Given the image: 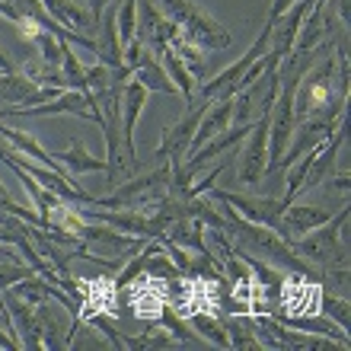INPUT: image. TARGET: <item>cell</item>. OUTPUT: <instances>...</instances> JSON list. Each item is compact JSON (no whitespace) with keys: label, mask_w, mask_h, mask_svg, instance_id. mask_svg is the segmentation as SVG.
I'll use <instances>...</instances> for the list:
<instances>
[{"label":"cell","mask_w":351,"mask_h":351,"mask_svg":"<svg viewBox=\"0 0 351 351\" xmlns=\"http://www.w3.org/2000/svg\"><path fill=\"white\" fill-rule=\"evenodd\" d=\"M0 294H3V304H7V310H10V319H13V329H16L23 348H29V351L45 348V342H42V326H38V319H36V306H29L26 300H19L10 287L0 291Z\"/></svg>","instance_id":"14"},{"label":"cell","mask_w":351,"mask_h":351,"mask_svg":"<svg viewBox=\"0 0 351 351\" xmlns=\"http://www.w3.org/2000/svg\"><path fill=\"white\" fill-rule=\"evenodd\" d=\"M223 332H227V339H230V348H240V351H256V348H262L259 323H256L252 316L233 313L230 319H223Z\"/></svg>","instance_id":"21"},{"label":"cell","mask_w":351,"mask_h":351,"mask_svg":"<svg viewBox=\"0 0 351 351\" xmlns=\"http://www.w3.org/2000/svg\"><path fill=\"white\" fill-rule=\"evenodd\" d=\"M169 179H173V163H160L150 173H141L128 182L115 185L109 195L96 198V208H131V211H144V208H157L169 195Z\"/></svg>","instance_id":"3"},{"label":"cell","mask_w":351,"mask_h":351,"mask_svg":"<svg viewBox=\"0 0 351 351\" xmlns=\"http://www.w3.org/2000/svg\"><path fill=\"white\" fill-rule=\"evenodd\" d=\"M144 246H147V243H144ZM144 262H147V252L138 250V252H134V262H131V265H125L119 275H115V291H125V287H128L131 281L144 271Z\"/></svg>","instance_id":"30"},{"label":"cell","mask_w":351,"mask_h":351,"mask_svg":"<svg viewBox=\"0 0 351 351\" xmlns=\"http://www.w3.org/2000/svg\"><path fill=\"white\" fill-rule=\"evenodd\" d=\"M332 217V211L329 208H316V204H287L285 211H281V221H278V237L281 240H294V237H300V233H310L313 227H319V223H326Z\"/></svg>","instance_id":"13"},{"label":"cell","mask_w":351,"mask_h":351,"mask_svg":"<svg viewBox=\"0 0 351 351\" xmlns=\"http://www.w3.org/2000/svg\"><path fill=\"white\" fill-rule=\"evenodd\" d=\"M160 323L167 326L169 332H173V335H176V339H179V342H182V345H202V339H198V335H192V332H189V329H185V323H182V319H179V316H176V310H173V306H167V304H163V313H160Z\"/></svg>","instance_id":"28"},{"label":"cell","mask_w":351,"mask_h":351,"mask_svg":"<svg viewBox=\"0 0 351 351\" xmlns=\"http://www.w3.org/2000/svg\"><path fill=\"white\" fill-rule=\"evenodd\" d=\"M278 323H285L287 329H300V332H313V335H326V339H332V342H339L342 348H351L348 335H345V329H339V326L329 319V316H285L278 313L275 316Z\"/></svg>","instance_id":"17"},{"label":"cell","mask_w":351,"mask_h":351,"mask_svg":"<svg viewBox=\"0 0 351 351\" xmlns=\"http://www.w3.org/2000/svg\"><path fill=\"white\" fill-rule=\"evenodd\" d=\"M268 119H271V106L262 109L256 128L246 131V147L240 150V182L243 185H259L265 173L268 157Z\"/></svg>","instance_id":"11"},{"label":"cell","mask_w":351,"mask_h":351,"mask_svg":"<svg viewBox=\"0 0 351 351\" xmlns=\"http://www.w3.org/2000/svg\"><path fill=\"white\" fill-rule=\"evenodd\" d=\"M198 106L195 109L185 112V119L182 121H176L173 128L163 131V141H160V147H157V163H182L185 154H189V147H192V138H195V131H198V121H202V115L208 112V106H211V99H195Z\"/></svg>","instance_id":"8"},{"label":"cell","mask_w":351,"mask_h":351,"mask_svg":"<svg viewBox=\"0 0 351 351\" xmlns=\"http://www.w3.org/2000/svg\"><path fill=\"white\" fill-rule=\"evenodd\" d=\"M134 80H138V84L144 86L147 93H167V96H176V93H179L157 58H150L144 67H138V71H134Z\"/></svg>","instance_id":"22"},{"label":"cell","mask_w":351,"mask_h":351,"mask_svg":"<svg viewBox=\"0 0 351 351\" xmlns=\"http://www.w3.org/2000/svg\"><path fill=\"white\" fill-rule=\"evenodd\" d=\"M86 3H90V16L99 23V19H102V10L109 7V3H119V0H86Z\"/></svg>","instance_id":"32"},{"label":"cell","mask_w":351,"mask_h":351,"mask_svg":"<svg viewBox=\"0 0 351 351\" xmlns=\"http://www.w3.org/2000/svg\"><path fill=\"white\" fill-rule=\"evenodd\" d=\"M319 313L329 316L339 329H345V332H348L351 306H348V300H345L342 294H335V291H323V294H319Z\"/></svg>","instance_id":"24"},{"label":"cell","mask_w":351,"mask_h":351,"mask_svg":"<svg viewBox=\"0 0 351 351\" xmlns=\"http://www.w3.org/2000/svg\"><path fill=\"white\" fill-rule=\"evenodd\" d=\"M313 7V0H294L291 7L281 13L278 19H271V42H268V58L275 61L278 67L287 61V55L294 51V42H297V32L304 26L306 13ZM268 23V19H265Z\"/></svg>","instance_id":"9"},{"label":"cell","mask_w":351,"mask_h":351,"mask_svg":"<svg viewBox=\"0 0 351 351\" xmlns=\"http://www.w3.org/2000/svg\"><path fill=\"white\" fill-rule=\"evenodd\" d=\"M55 160H58V163H61V167H64L71 176L106 173V157H96V154H90V150H86L80 141H74V144H71L67 150L55 154Z\"/></svg>","instance_id":"20"},{"label":"cell","mask_w":351,"mask_h":351,"mask_svg":"<svg viewBox=\"0 0 351 351\" xmlns=\"http://www.w3.org/2000/svg\"><path fill=\"white\" fill-rule=\"evenodd\" d=\"M204 195H211V202H227L233 211H240L246 221L262 223L268 230H278V221H281V211L287 204L281 198H259V195H240V192H223V189H208Z\"/></svg>","instance_id":"7"},{"label":"cell","mask_w":351,"mask_h":351,"mask_svg":"<svg viewBox=\"0 0 351 351\" xmlns=\"http://www.w3.org/2000/svg\"><path fill=\"white\" fill-rule=\"evenodd\" d=\"M115 16H119V7L109 3V10L102 13L99 19V36H96V58H99L102 64L109 67H121L125 64V45H121L119 38V26H115Z\"/></svg>","instance_id":"15"},{"label":"cell","mask_w":351,"mask_h":351,"mask_svg":"<svg viewBox=\"0 0 351 351\" xmlns=\"http://www.w3.org/2000/svg\"><path fill=\"white\" fill-rule=\"evenodd\" d=\"M147 106V90L131 77L125 90H121V134H125V154H128V167L138 169V157H134V128H138L141 112Z\"/></svg>","instance_id":"12"},{"label":"cell","mask_w":351,"mask_h":351,"mask_svg":"<svg viewBox=\"0 0 351 351\" xmlns=\"http://www.w3.org/2000/svg\"><path fill=\"white\" fill-rule=\"evenodd\" d=\"M112 67L109 64H102V61H96L93 67H86V90L90 93H106V90H112Z\"/></svg>","instance_id":"29"},{"label":"cell","mask_w":351,"mask_h":351,"mask_svg":"<svg viewBox=\"0 0 351 351\" xmlns=\"http://www.w3.org/2000/svg\"><path fill=\"white\" fill-rule=\"evenodd\" d=\"M61 74L67 80V90L86 93V67L77 61V51L71 48V42H61Z\"/></svg>","instance_id":"23"},{"label":"cell","mask_w":351,"mask_h":351,"mask_svg":"<svg viewBox=\"0 0 351 351\" xmlns=\"http://www.w3.org/2000/svg\"><path fill=\"white\" fill-rule=\"evenodd\" d=\"M10 115H23V119H42V115H77V119H90L99 125L102 112L96 102V93H80V90H64L58 99L51 102H38V106H7L0 109V119Z\"/></svg>","instance_id":"5"},{"label":"cell","mask_w":351,"mask_h":351,"mask_svg":"<svg viewBox=\"0 0 351 351\" xmlns=\"http://www.w3.org/2000/svg\"><path fill=\"white\" fill-rule=\"evenodd\" d=\"M192 326L208 339V342L221 345V348H230V339H227V332H223V323H217L214 316L198 313V316H192Z\"/></svg>","instance_id":"27"},{"label":"cell","mask_w":351,"mask_h":351,"mask_svg":"<svg viewBox=\"0 0 351 351\" xmlns=\"http://www.w3.org/2000/svg\"><path fill=\"white\" fill-rule=\"evenodd\" d=\"M268 42H271V23H265V26H262V36L256 38L250 48H246V55H243L240 61H233V64L223 67V71L214 77V80H208V84L198 86V90H195V99H217V96H221V93L227 90L233 80H240V77L246 74V71H250V67L256 64L259 58H265Z\"/></svg>","instance_id":"10"},{"label":"cell","mask_w":351,"mask_h":351,"mask_svg":"<svg viewBox=\"0 0 351 351\" xmlns=\"http://www.w3.org/2000/svg\"><path fill=\"white\" fill-rule=\"evenodd\" d=\"M115 26H119L121 45H131V42H134V32H138V0H119Z\"/></svg>","instance_id":"25"},{"label":"cell","mask_w":351,"mask_h":351,"mask_svg":"<svg viewBox=\"0 0 351 351\" xmlns=\"http://www.w3.org/2000/svg\"><path fill=\"white\" fill-rule=\"evenodd\" d=\"M348 48L345 42L335 48V55L326 51L319 58V64H313L300 77L294 93V119H319V121H335L348 112Z\"/></svg>","instance_id":"1"},{"label":"cell","mask_w":351,"mask_h":351,"mask_svg":"<svg viewBox=\"0 0 351 351\" xmlns=\"http://www.w3.org/2000/svg\"><path fill=\"white\" fill-rule=\"evenodd\" d=\"M29 275H36V268L26 259H0V291H7V287H13L16 281H23Z\"/></svg>","instance_id":"26"},{"label":"cell","mask_w":351,"mask_h":351,"mask_svg":"<svg viewBox=\"0 0 351 351\" xmlns=\"http://www.w3.org/2000/svg\"><path fill=\"white\" fill-rule=\"evenodd\" d=\"M157 61L163 64V71L169 74V80L176 84V90L182 93L185 102H195V90H198V77H192V71L179 61V55H176L173 48H160L157 51Z\"/></svg>","instance_id":"19"},{"label":"cell","mask_w":351,"mask_h":351,"mask_svg":"<svg viewBox=\"0 0 351 351\" xmlns=\"http://www.w3.org/2000/svg\"><path fill=\"white\" fill-rule=\"evenodd\" d=\"M0 71H3V74H13V71H16V67H13V61L3 55V48H0Z\"/></svg>","instance_id":"34"},{"label":"cell","mask_w":351,"mask_h":351,"mask_svg":"<svg viewBox=\"0 0 351 351\" xmlns=\"http://www.w3.org/2000/svg\"><path fill=\"white\" fill-rule=\"evenodd\" d=\"M0 195H7V185H3V182H0Z\"/></svg>","instance_id":"35"},{"label":"cell","mask_w":351,"mask_h":351,"mask_svg":"<svg viewBox=\"0 0 351 351\" xmlns=\"http://www.w3.org/2000/svg\"><path fill=\"white\" fill-rule=\"evenodd\" d=\"M45 3V10L51 13V16L61 23L64 29H71V32H80V36H90L99 29V23L90 16V10L80 7L77 0H42Z\"/></svg>","instance_id":"16"},{"label":"cell","mask_w":351,"mask_h":351,"mask_svg":"<svg viewBox=\"0 0 351 351\" xmlns=\"http://www.w3.org/2000/svg\"><path fill=\"white\" fill-rule=\"evenodd\" d=\"M0 160H3L7 167L26 169L36 182H42L48 192H55L58 198L67 204H93L96 202V195L84 192V189L77 185V179H71V173H55V169L42 167V163H36V160L26 157V154H13V150H3V147H0Z\"/></svg>","instance_id":"6"},{"label":"cell","mask_w":351,"mask_h":351,"mask_svg":"<svg viewBox=\"0 0 351 351\" xmlns=\"http://www.w3.org/2000/svg\"><path fill=\"white\" fill-rule=\"evenodd\" d=\"M160 243H173L179 250H192V252H211L208 243H204L202 223L195 221V217H176V221H169L167 237Z\"/></svg>","instance_id":"18"},{"label":"cell","mask_w":351,"mask_h":351,"mask_svg":"<svg viewBox=\"0 0 351 351\" xmlns=\"http://www.w3.org/2000/svg\"><path fill=\"white\" fill-rule=\"evenodd\" d=\"M348 214L351 208H342L339 214H332L326 223H319V227H313V230L300 233V240H287V246L300 256V259H306L310 265H316L319 271L329 265H345L348 262V246H345V223H348Z\"/></svg>","instance_id":"2"},{"label":"cell","mask_w":351,"mask_h":351,"mask_svg":"<svg viewBox=\"0 0 351 351\" xmlns=\"http://www.w3.org/2000/svg\"><path fill=\"white\" fill-rule=\"evenodd\" d=\"M160 7L167 10V16L179 26V32H182L192 45L208 48V51H223V48L233 45L230 32H227L211 13H204L198 3H192V0H160Z\"/></svg>","instance_id":"4"},{"label":"cell","mask_w":351,"mask_h":351,"mask_svg":"<svg viewBox=\"0 0 351 351\" xmlns=\"http://www.w3.org/2000/svg\"><path fill=\"white\" fill-rule=\"evenodd\" d=\"M291 3H294V0H271V13H268V23L281 16V13H285V10L291 7Z\"/></svg>","instance_id":"33"},{"label":"cell","mask_w":351,"mask_h":351,"mask_svg":"<svg viewBox=\"0 0 351 351\" xmlns=\"http://www.w3.org/2000/svg\"><path fill=\"white\" fill-rule=\"evenodd\" d=\"M332 7H335V13H339V26L348 29V23H351V0H335Z\"/></svg>","instance_id":"31"}]
</instances>
